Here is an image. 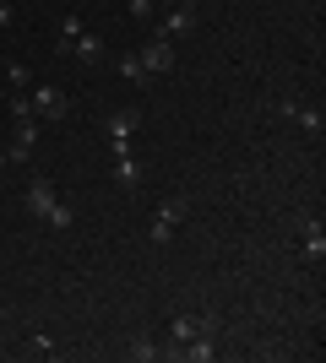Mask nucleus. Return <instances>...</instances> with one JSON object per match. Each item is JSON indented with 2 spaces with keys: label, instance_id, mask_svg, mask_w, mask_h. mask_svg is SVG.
<instances>
[{
  "label": "nucleus",
  "instance_id": "10",
  "mask_svg": "<svg viewBox=\"0 0 326 363\" xmlns=\"http://www.w3.org/2000/svg\"><path fill=\"white\" fill-rule=\"evenodd\" d=\"M299 255H305V260H326V228H321V223L305 228V239H299Z\"/></svg>",
  "mask_w": 326,
  "mask_h": 363
},
{
  "label": "nucleus",
  "instance_id": "15",
  "mask_svg": "<svg viewBox=\"0 0 326 363\" xmlns=\"http://www.w3.org/2000/svg\"><path fill=\"white\" fill-rule=\"evenodd\" d=\"M6 76H11V87H16V92H28V87H33V71H28L22 60H6Z\"/></svg>",
  "mask_w": 326,
  "mask_h": 363
},
{
  "label": "nucleus",
  "instance_id": "16",
  "mask_svg": "<svg viewBox=\"0 0 326 363\" xmlns=\"http://www.w3.org/2000/svg\"><path fill=\"white\" fill-rule=\"evenodd\" d=\"M294 120L305 125V130H310V136H321V125H326V120H321V108H305V104L294 108Z\"/></svg>",
  "mask_w": 326,
  "mask_h": 363
},
{
  "label": "nucleus",
  "instance_id": "14",
  "mask_svg": "<svg viewBox=\"0 0 326 363\" xmlns=\"http://www.w3.org/2000/svg\"><path fill=\"white\" fill-rule=\"evenodd\" d=\"M49 352H55V336H49V331H33L28 336V358H49Z\"/></svg>",
  "mask_w": 326,
  "mask_h": 363
},
{
  "label": "nucleus",
  "instance_id": "19",
  "mask_svg": "<svg viewBox=\"0 0 326 363\" xmlns=\"http://www.w3.org/2000/svg\"><path fill=\"white\" fill-rule=\"evenodd\" d=\"M0 174H6V147H0Z\"/></svg>",
  "mask_w": 326,
  "mask_h": 363
},
{
  "label": "nucleus",
  "instance_id": "2",
  "mask_svg": "<svg viewBox=\"0 0 326 363\" xmlns=\"http://www.w3.org/2000/svg\"><path fill=\"white\" fill-rule=\"evenodd\" d=\"M207 331H223V320H217V315H174L169 320V347H163V358H180V347L196 342V336H207Z\"/></svg>",
  "mask_w": 326,
  "mask_h": 363
},
{
  "label": "nucleus",
  "instance_id": "18",
  "mask_svg": "<svg viewBox=\"0 0 326 363\" xmlns=\"http://www.w3.org/2000/svg\"><path fill=\"white\" fill-rule=\"evenodd\" d=\"M11 16H16V11H11V0H0V28H11Z\"/></svg>",
  "mask_w": 326,
  "mask_h": 363
},
{
  "label": "nucleus",
  "instance_id": "13",
  "mask_svg": "<svg viewBox=\"0 0 326 363\" xmlns=\"http://www.w3.org/2000/svg\"><path fill=\"white\" fill-rule=\"evenodd\" d=\"M114 71H120L125 82H147V71H141V60H136V55H114Z\"/></svg>",
  "mask_w": 326,
  "mask_h": 363
},
{
  "label": "nucleus",
  "instance_id": "1",
  "mask_svg": "<svg viewBox=\"0 0 326 363\" xmlns=\"http://www.w3.org/2000/svg\"><path fill=\"white\" fill-rule=\"evenodd\" d=\"M22 201H28V212L38 217V223H49V228H71L77 223V212L65 206V196L55 190V179H44V174H33V179L22 184Z\"/></svg>",
  "mask_w": 326,
  "mask_h": 363
},
{
  "label": "nucleus",
  "instance_id": "9",
  "mask_svg": "<svg viewBox=\"0 0 326 363\" xmlns=\"http://www.w3.org/2000/svg\"><path fill=\"white\" fill-rule=\"evenodd\" d=\"M114 179H120V190H136V152L131 147H114Z\"/></svg>",
  "mask_w": 326,
  "mask_h": 363
},
{
  "label": "nucleus",
  "instance_id": "4",
  "mask_svg": "<svg viewBox=\"0 0 326 363\" xmlns=\"http://www.w3.org/2000/svg\"><path fill=\"white\" fill-rule=\"evenodd\" d=\"M136 60L147 76H169L174 71V38H147V44L136 49Z\"/></svg>",
  "mask_w": 326,
  "mask_h": 363
},
{
  "label": "nucleus",
  "instance_id": "11",
  "mask_svg": "<svg viewBox=\"0 0 326 363\" xmlns=\"http://www.w3.org/2000/svg\"><path fill=\"white\" fill-rule=\"evenodd\" d=\"M125 358H136V363H153V358H163V347H158L153 336H131V347H125Z\"/></svg>",
  "mask_w": 326,
  "mask_h": 363
},
{
  "label": "nucleus",
  "instance_id": "8",
  "mask_svg": "<svg viewBox=\"0 0 326 363\" xmlns=\"http://www.w3.org/2000/svg\"><path fill=\"white\" fill-rule=\"evenodd\" d=\"M65 55H71V60H82V65H104V60H109V49L98 44V33H77Z\"/></svg>",
  "mask_w": 326,
  "mask_h": 363
},
{
  "label": "nucleus",
  "instance_id": "12",
  "mask_svg": "<svg viewBox=\"0 0 326 363\" xmlns=\"http://www.w3.org/2000/svg\"><path fill=\"white\" fill-rule=\"evenodd\" d=\"M77 33H87V22H82V16H65V22H60V33H55V55H65Z\"/></svg>",
  "mask_w": 326,
  "mask_h": 363
},
{
  "label": "nucleus",
  "instance_id": "5",
  "mask_svg": "<svg viewBox=\"0 0 326 363\" xmlns=\"http://www.w3.org/2000/svg\"><path fill=\"white\" fill-rule=\"evenodd\" d=\"M190 28H196V0H174V6H163V22H158L153 38H180Z\"/></svg>",
  "mask_w": 326,
  "mask_h": 363
},
{
  "label": "nucleus",
  "instance_id": "3",
  "mask_svg": "<svg viewBox=\"0 0 326 363\" xmlns=\"http://www.w3.org/2000/svg\"><path fill=\"white\" fill-rule=\"evenodd\" d=\"M185 206H190L185 196H169V201L153 212V223H147V244H153V250H163V244L174 239V228L185 223Z\"/></svg>",
  "mask_w": 326,
  "mask_h": 363
},
{
  "label": "nucleus",
  "instance_id": "6",
  "mask_svg": "<svg viewBox=\"0 0 326 363\" xmlns=\"http://www.w3.org/2000/svg\"><path fill=\"white\" fill-rule=\"evenodd\" d=\"M28 104L38 120H65L71 114V98H65L60 87H28Z\"/></svg>",
  "mask_w": 326,
  "mask_h": 363
},
{
  "label": "nucleus",
  "instance_id": "17",
  "mask_svg": "<svg viewBox=\"0 0 326 363\" xmlns=\"http://www.w3.org/2000/svg\"><path fill=\"white\" fill-rule=\"evenodd\" d=\"M158 6H174V0H131V16H136V22H141V16H153Z\"/></svg>",
  "mask_w": 326,
  "mask_h": 363
},
{
  "label": "nucleus",
  "instance_id": "7",
  "mask_svg": "<svg viewBox=\"0 0 326 363\" xmlns=\"http://www.w3.org/2000/svg\"><path fill=\"white\" fill-rule=\"evenodd\" d=\"M141 125V108H120V114H109L104 120V136H109V152L114 147H131V130Z\"/></svg>",
  "mask_w": 326,
  "mask_h": 363
}]
</instances>
